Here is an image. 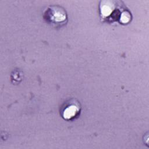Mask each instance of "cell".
I'll return each mask as SVG.
<instances>
[{"label": "cell", "instance_id": "obj_1", "mask_svg": "<svg viewBox=\"0 0 149 149\" xmlns=\"http://www.w3.org/2000/svg\"><path fill=\"white\" fill-rule=\"evenodd\" d=\"M120 1H102L100 2V17L104 22L127 24L131 20L130 12L121 5Z\"/></svg>", "mask_w": 149, "mask_h": 149}, {"label": "cell", "instance_id": "obj_2", "mask_svg": "<svg viewBox=\"0 0 149 149\" xmlns=\"http://www.w3.org/2000/svg\"><path fill=\"white\" fill-rule=\"evenodd\" d=\"M44 20L53 27H61L68 22V17L66 10L59 5L48 6L43 12Z\"/></svg>", "mask_w": 149, "mask_h": 149}, {"label": "cell", "instance_id": "obj_3", "mask_svg": "<svg viewBox=\"0 0 149 149\" xmlns=\"http://www.w3.org/2000/svg\"><path fill=\"white\" fill-rule=\"evenodd\" d=\"M81 105L75 99H70L66 101L61 110L62 117L66 120H73L76 119L80 113Z\"/></svg>", "mask_w": 149, "mask_h": 149}, {"label": "cell", "instance_id": "obj_4", "mask_svg": "<svg viewBox=\"0 0 149 149\" xmlns=\"http://www.w3.org/2000/svg\"><path fill=\"white\" fill-rule=\"evenodd\" d=\"M13 74L11 75V79L12 80H14V83H19L20 81L22 80V73L18 70H16L13 72Z\"/></svg>", "mask_w": 149, "mask_h": 149}]
</instances>
